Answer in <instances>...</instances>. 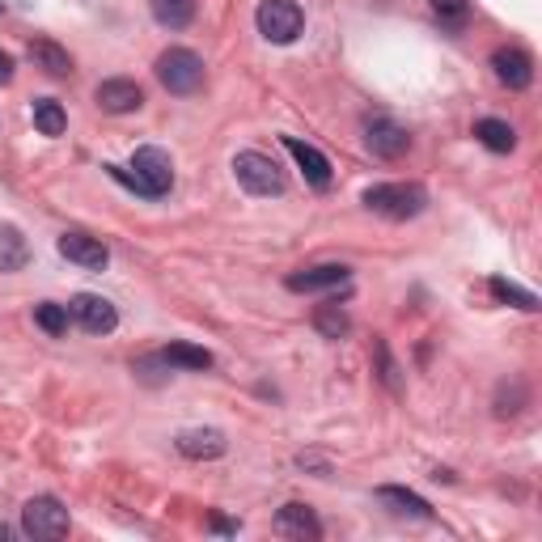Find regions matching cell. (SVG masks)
<instances>
[{"mask_svg": "<svg viewBox=\"0 0 542 542\" xmlns=\"http://www.w3.org/2000/svg\"><path fill=\"white\" fill-rule=\"evenodd\" d=\"M106 174H111L115 183H123L128 191L144 195V200H161V195L174 187V161H170L166 149H157V144H144V149H136L132 170L106 166Z\"/></svg>", "mask_w": 542, "mask_h": 542, "instance_id": "1", "label": "cell"}, {"mask_svg": "<svg viewBox=\"0 0 542 542\" xmlns=\"http://www.w3.org/2000/svg\"><path fill=\"white\" fill-rule=\"evenodd\" d=\"M428 204V191L420 183H382L365 191V208L386 216V221H411Z\"/></svg>", "mask_w": 542, "mask_h": 542, "instance_id": "2", "label": "cell"}, {"mask_svg": "<svg viewBox=\"0 0 542 542\" xmlns=\"http://www.w3.org/2000/svg\"><path fill=\"white\" fill-rule=\"evenodd\" d=\"M157 81L170 89V94H195V89L204 85V60L195 56V51H187V47H170V51H161L157 56Z\"/></svg>", "mask_w": 542, "mask_h": 542, "instance_id": "3", "label": "cell"}, {"mask_svg": "<svg viewBox=\"0 0 542 542\" xmlns=\"http://www.w3.org/2000/svg\"><path fill=\"white\" fill-rule=\"evenodd\" d=\"M255 26L267 43H276V47H288L301 34L305 26V13L297 0H263L259 13H255Z\"/></svg>", "mask_w": 542, "mask_h": 542, "instance_id": "4", "label": "cell"}, {"mask_svg": "<svg viewBox=\"0 0 542 542\" xmlns=\"http://www.w3.org/2000/svg\"><path fill=\"white\" fill-rule=\"evenodd\" d=\"M68 526H72L68 509H64L56 496H34L26 509H22V530L34 542H56V538L68 534Z\"/></svg>", "mask_w": 542, "mask_h": 542, "instance_id": "5", "label": "cell"}, {"mask_svg": "<svg viewBox=\"0 0 542 542\" xmlns=\"http://www.w3.org/2000/svg\"><path fill=\"white\" fill-rule=\"evenodd\" d=\"M233 174H238V183L250 195H280L284 191V170L267 153H255V149L238 153L233 157Z\"/></svg>", "mask_w": 542, "mask_h": 542, "instance_id": "6", "label": "cell"}, {"mask_svg": "<svg viewBox=\"0 0 542 542\" xmlns=\"http://www.w3.org/2000/svg\"><path fill=\"white\" fill-rule=\"evenodd\" d=\"M68 314H72V322H81V327H85L89 335H111V331L119 327L115 305L106 301V297H98V293H81V297H72V301H68Z\"/></svg>", "mask_w": 542, "mask_h": 542, "instance_id": "7", "label": "cell"}, {"mask_svg": "<svg viewBox=\"0 0 542 542\" xmlns=\"http://www.w3.org/2000/svg\"><path fill=\"white\" fill-rule=\"evenodd\" d=\"M365 144H369L377 157L394 161V157H403V153L411 149V136H407L403 123H394V119H386V115H369V119H365Z\"/></svg>", "mask_w": 542, "mask_h": 542, "instance_id": "8", "label": "cell"}, {"mask_svg": "<svg viewBox=\"0 0 542 542\" xmlns=\"http://www.w3.org/2000/svg\"><path fill=\"white\" fill-rule=\"evenodd\" d=\"M56 250L68 263H77L85 271H102L106 263H111V250H106L98 238H89V233H60Z\"/></svg>", "mask_w": 542, "mask_h": 542, "instance_id": "9", "label": "cell"}, {"mask_svg": "<svg viewBox=\"0 0 542 542\" xmlns=\"http://www.w3.org/2000/svg\"><path fill=\"white\" fill-rule=\"evenodd\" d=\"M492 72H496V81H500V85H509V89H530V81H534V60H530L521 47H500L496 56H492Z\"/></svg>", "mask_w": 542, "mask_h": 542, "instance_id": "10", "label": "cell"}, {"mask_svg": "<svg viewBox=\"0 0 542 542\" xmlns=\"http://www.w3.org/2000/svg\"><path fill=\"white\" fill-rule=\"evenodd\" d=\"M348 284V267L339 263H322V267H305V271H293L284 280L288 293H327V288H339Z\"/></svg>", "mask_w": 542, "mask_h": 542, "instance_id": "11", "label": "cell"}, {"mask_svg": "<svg viewBox=\"0 0 542 542\" xmlns=\"http://www.w3.org/2000/svg\"><path fill=\"white\" fill-rule=\"evenodd\" d=\"M94 98H98V106H102L106 115H128V111H140V102H144L140 85H136V81H128V77H111V81H102Z\"/></svg>", "mask_w": 542, "mask_h": 542, "instance_id": "12", "label": "cell"}, {"mask_svg": "<svg viewBox=\"0 0 542 542\" xmlns=\"http://www.w3.org/2000/svg\"><path fill=\"white\" fill-rule=\"evenodd\" d=\"M284 149L293 153V161H297L301 174H305V183H310V187H331V161L322 157L314 144H305L297 136H284Z\"/></svg>", "mask_w": 542, "mask_h": 542, "instance_id": "13", "label": "cell"}, {"mask_svg": "<svg viewBox=\"0 0 542 542\" xmlns=\"http://www.w3.org/2000/svg\"><path fill=\"white\" fill-rule=\"evenodd\" d=\"M174 445L183 458H221L225 454V437L216 428H187V432H178Z\"/></svg>", "mask_w": 542, "mask_h": 542, "instance_id": "14", "label": "cell"}, {"mask_svg": "<svg viewBox=\"0 0 542 542\" xmlns=\"http://www.w3.org/2000/svg\"><path fill=\"white\" fill-rule=\"evenodd\" d=\"M276 530L284 538H322V526H318V517L314 509H305V504H284V509L276 513Z\"/></svg>", "mask_w": 542, "mask_h": 542, "instance_id": "15", "label": "cell"}, {"mask_svg": "<svg viewBox=\"0 0 542 542\" xmlns=\"http://www.w3.org/2000/svg\"><path fill=\"white\" fill-rule=\"evenodd\" d=\"M30 60L39 64L47 77H72V56L60 43H51V39H34L30 43Z\"/></svg>", "mask_w": 542, "mask_h": 542, "instance_id": "16", "label": "cell"}, {"mask_svg": "<svg viewBox=\"0 0 542 542\" xmlns=\"http://www.w3.org/2000/svg\"><path fill=\"white\" fill-rule=\"evenodd\" d=\"M475 140L483 144V149H492V153H513L517 149V132L504 119H479L475 123Z\"/></svg>", "mask_w": 542, "mask_h": 542, "instance_id": "17", "label": "cell"}, {"mask_svg": "<svg viewBox=\"0 0 542 542\" xmlns=\"http://www.w3.org/2000/svg\"><path fill=\"white\" fill-rule=\"evenodd\" d=\"M30 259V246L22 238V229L0 225V271H22Z\"/></svg>", "mask_w": 542, "mask_h": 542, "instance_id": "18", "label": "cell"}, {"mask_svg": "<svg viewBox=\"0 0 542 542\" xmlns=\"http://www.w3.org/2000/svg\"><path fill=\"white\" fill-rule=\"evenodd\" d=\"M170 369H212V352L208 348H195V343H170L166 352H161Z\"/></svg>", "mask_w": 542, "mask_h": 542, "instance_id": "19", "label": "cell"}, {"mask_svg": "<svg viewBox=\"0 0 542 542\" xmlns=\"http://www.w3.org/2000/svg\"><path fill=\"white\" fill-rule=\"evenodd\" d=\"M149 9L161 26H170V30H183L191 26V17H195V0H149Z\"/></svg>", "mask_w": 542, "mask_h": 542, "instance_id": "20", "label": "cell"}, {"mask_svg": "<svg viewBox=\"0 0 542 542\" xmlns=\"http://www.w3.org/2000/svg\"><path fill=\"white\" fill-rule=\"evenodd\" d=\"M377 500L382 504H394V513H411V517H432L428 500H420L415 492H407V487H377Z\"/></svg>", "mask_w": 542, "mask_h": 542, "instance_id": "21", "label": "cell"}, {"mask_svg": "<svg viewBox=\"0 0 542 542\" xmlns=\"http://www.w3.org/2000/svg\"><path fill=\"white\" fill-rule=\"evenodd\" d=\"M34 128H39L43 136H64V128H68L64 106L56 98H39L34 102Z\"/></svg>", "mask_w": 542, "mask_h": 542, "instance_id": "22", "label": "cell"}, {"mask_svg": "<svg viewBox=\"0 0 542 542\" xmlns=\"http://www.w3.org/2000/svg\"><path fill=\"white\" fill-rule=\"evenodd\" d=\"M34 322L51 335V339H60V335H68V322H72V314H68V305H56V301H43V305H34Z\"/></svg>", "mask_w": 542, "mask_h": 542, "instance_id": "23", "label": "cell"}, {"mask_svg": "<svg viewBox=\"0 0 542 542\" xmlns=\"http://www.w3.org/2000/svg\"><path fill=\"white\" fill-rule=\"evenodd\" d=\"M487 288H492V297H496V301L513 305V310H530V314L538 310V297H534V293H526V288H517L513 280H504V276H496Z\"/></svg>", "mask_w": 542, "mask_h": 542, "instance_id": "24", "label": "cell"}, {"mask_svg": "<svg viewBox=\"0 0 542 542\" xmlns=\"http://www.w3.org/2000/svg\"><path fill=\"white\" fill-rule=\"evenodd\" d=\"M348 327H352V322H348V314H343L339 310V305H318V310H314V331L318 335H327V339H343V335H348Z\"/></svg>", "mask_w": 542, "mask_h": 542, "instance_id": "25", "label": "cell"}, {"mask_svg": "<svg viewBox=\"0 0 542 542\" xmlns=\"http://www.w3.org/2000/svg\"><path fill=\"white\" fill-rule=\"evenodd\" d=\"M432 9H437V17H445V22H462L466 9H471V0H432Z\"/></svg>", "mask_w": 542, "mask_h": 542, "instance_id": "26", "label": "cell"}, {"mask_svg": "<svg viewBox=\"0 0 542 542\" xmlns=\"http://www.w3.org/2000/svg\"><path fill=\"white\" fill-rule=\"evenodd\" d=\"M377 365H382V382L390 386V390H399L403 382H399V365L390 360V352H386V343H377Z\"/></svg>", "mask_w": 542, "mask_h": 542, "instance_id": "27", "label": "cell"}, {"mask_svg": "<svg viewBox=\"0 0 542 542\" xmlns=\"http://www.w3.org/2000/svg\"><path fill=\"white\" fill-rule=\"evenodd\" d=\"M9 81H13V56L0 51V85H9Z\"/></svg>", "mask_w": 542, "mask_h": 542, "instance_id": "28", "label": "cell"}, {"mask_svg": "<svg viewBox=\"0 0 542 542\" xmlns=\"http://www.w3.org/2000/svg\"><path fill=\"white\" fill-rule=\"evenodd\" d=\"M212 530H225V534H233L238 526H233V521H225V517H212Z\"/></svg>", "mask_w": 542, "mask_h": 542, "instance_id": "29", "label": "cell"}, {"mask_svg": "<svg viewBox=\"0 0 542 542\" xmlns=\"http://www.w3.org/2000/svg\"><path fill=\"white\" fill-rule=\"evenodd\" d=\"M9 538V526H5V521H0V542H5Z\"/></svg>", "mask_w": 542, "mask_h": 542, "instance_id": "30", "label": "cell"}, {"mask_svg": "<svg viewBox=\"0 0 542 542\" xmlns=\"http://www.w3.org/2000/svg\"><path fill=\"white\" fill-rule=\"evenodd\" d=\"M0 13H5V0H0Z\"/></svg>", "mask_w": 542, "mask_h": 542, "instance_id": "31", "label": "cell"}]
</instances>
